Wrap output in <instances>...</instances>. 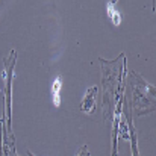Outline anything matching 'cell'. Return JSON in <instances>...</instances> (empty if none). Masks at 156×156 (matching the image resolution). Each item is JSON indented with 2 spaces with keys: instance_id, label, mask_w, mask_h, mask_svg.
Listing matches in <instances>:
<instances>
[{
  "instance_id": "277c9868",
  "label": "cell",
  "mask_w": 156,
  "mask_h": 156,
  "mask_svg": "<svg viewBox=\"0 0 156 156\" xmlns=\"http://www.w3.org/2000/svg\"><path fill=\"white\" fill-rule=\"evenodd\" d=\"M109 14H111V17H112V21L115 23V24H118L120 23V14L115 11L114 12V6H112V3H109Z\"/></svg>"
},
{
  "instance_id": "5b68a950",
  "label": "cell",
  "mask_w": 156,
  "mask_h": 156,
  "mask_svg": "<svg viewBox=\"0 0 156 156\" xmlns=\"http://www.w3.org/2000/svg\"><path fill=\"white\" fill-rule=\"evenodd\" d=\"M79 156H90L88 150H87V146H83V147H82V152H80V155Z\"/></svg>"
},
{
  "instance_id": "7a4b0ae2",
  "label": "cell",
  "mask_w": 156,
  "mask_h": 156,
  "mask_svg": "<svg viewBox=\"0 0 156 156\" xmlns=\"http://www.w3.org/2000/svg\"><path fill=\"white\" fill-rule=\"evenodd\" d=\"M61 85H62V79L61 77H56L52 83V96H53V103L55 106H59L61 105Z\"/></svg>"
},
{
  "instance_id": "3957f363",
  "label": "cell",
  "mask_w": 156,
  "mask_h": 156,
  "mask_svg": "<svg viewBox=\"0 0 156 156\" xmlns=\"http://www.w3.org/2000/svg\"><path fill=\"white\" fill-rule=\"evenodd\" d=\"M130 141H132V156H138V147H136V135L135 129L130 126Z\"/></svg>"
},
{
  "instance_id": "8992f818",
  "label": "cell",
  "mask_w": 156,
  "mask_h": 156,
  "mask_svg": "<svg viewBox=\"0 0 156 156\" xmlns=\"http://www.w3.org/2000/svg\"><path fill=\"white\" fill-rule=\"evenodd\" d=\"M27 155H29V156H35L34 153H30V152H27Z\"/></svg>"
},
{
  "instance_id": "6da1fadb",
  "label": "cell",
  "mask_w": 156,
  "mask_h": 156,
  "mask_svg": "<svg viewBox=\"0 0 156 156\" xmlns=\"http://www.w3.org/2000/svg\"><path fill=\"white\" fill-rule=\"evenodd\" d=\"M96 93H97V88L93 87L91 90H88L85 99H83V103H82V111L83 112H91L94 109V97H96Z\"/></svg>"
}]
</instances>
